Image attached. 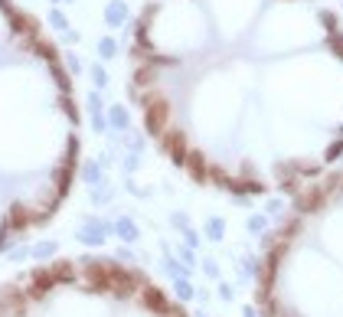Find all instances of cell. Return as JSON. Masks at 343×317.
<instances>
[{"label":"cell","mask_w":343,"mask_h":317,"mask_svg":"<svg viewBox=\"0 0 343 317\" xmlns=\"http://www.w3.org/2000/svg\"><path fill=\"white\" fill-rule=\"evenodd\" d=\"M75 121L52 43L30 13L0 0V245L69 193Z\"/></svg>","instance_id":"6da1fadb"},{"label":"cell","mask_w":343,"mask_h":317,"mask_svg":"<svg viewBox=\"0 0 343 317\" xmlns=\"http://www.w3.org/2000/svg\"><path fill=\"white\" fill-rule=\"evenodd\" d=\"M0 317H187L160 288L108 259L56 262L0 291Z\"/></svg>","instance_id":"7a4b0ae2"},{"label":"cell","mask_w":343,"mask_h":317,"mask_svg":"<svg viewBox=\"0 0 343 317\" xmlns=\"http://www.w3.org/2000/svg\"><path fill=\"white\" fill-rule=\"evenodd\" d=\"M320 196H324V190H311L307 196H301V209H314L320 203Z\"/></svg>","instance_id":"3957f363"},{"label":"cell","mask_w":343,"mask_h":317,"mask_svg":"<svg viewBox=\"0 0 343 317\" xmlns=\"http://www.w3.org/2000/svg\"><path fill=\"white\" fill-rule=\"evenodd\" d=\"M223 232H226V226L219 223V219H213V223H209V235H213V239H223Z\"/></svg>","instance_id":"277c9868"},{"label":"cell","mask_w":343,"mask_h":317,"mask_svg":"<svg viewBox=\"0 0 343 317\" xmlns=\"http://www.w3.org/2000/svg\"><path fill=\"white\" fill-rule=\"evenodd\" d=\"M340 151H343V137H340V141H333V144H330V151H327V157H337Z\"/></svg>","instance_id":"5b68a950"},{"label":"cell","mask_w":343,"mask_h":317,"mask_svg":"<svg viewBox=\"0 0 343 317\" xmlns=\"http://www.w3.org/2000/svg\"><path fill=\"white\" fill-rule=\"evenodd\" d=\"M249 229H265V219H261V216H255V219H249Z\"/></svg>","instance_id":"8992f818"}]
</instances>
